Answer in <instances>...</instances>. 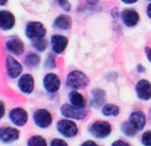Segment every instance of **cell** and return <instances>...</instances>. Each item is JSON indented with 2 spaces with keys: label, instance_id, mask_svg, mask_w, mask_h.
I'll list each match as a JSON object with an SVG mask.
<instances>
[{
  "label": "cell",
  "instance_id": "1",
  "mask_svg": "<svg viewBox=\"0 0 151 146\" xmlns=\"http://www.w3.org/2000/svg\"><path fill=\"white\" fill-rule=\"evenodd\" d=\"M88 83H90L88 77L82 71L79 70L71 71L66 78V86L74 91L86 88Z\"/></svg>",
  "mask_w": 151,
  "mask_h": 146
},
{
  "label": "cell",
  "instance_id": "2",
  "mask_svg": "<svg viewBox=\"0 0 151 146\" xmlns=\"http://www.w3.org/2000/svg\"><path fill=\"white\" fill-rule=\"evenodd\" d=\"M32 122L39 130H46L52 124V115L50 110L38 108L32 114Z\"/></svg>",
  "mask_w": 151,
  "mask_h": 146
},
{
  "label": "cell",
  "instance_id": "3",
  "mask_svg": "<svg viewBox=\"0 0 151 146\" xmlns=\"http://www.w3.org/2000/svg\"><path fill=\"white\" fill-rule=\"evenodd\" d=\"M46 34V28L41 22L38 21H31L28 22L25 27V36L29 40L35 41V40L41 39L45 37Z\"/></svg>",
  "mask_w": 151,
  "mask_h": 146
},
{
  "label": "cell",
  "instance_id": "4",
  "mask_svg": "<svg viewBox=\"0 0 151 146\" xmlns=\"http://www.w3.org/2000/svg\"><path fill=\"white\" fill-rule=\"evenodd\" d=\"M56 129L57 132L64 138L71 139L78 135L77 124L72 119H68V118H63L59 120L56 124Z\"/></svg>",
  "mask_w": 151,
  "mask_h": 146
},
{
  "label": "cell",
  "instance_id": "5",
  "mask_svg": "<svg viewBox=\"0 0 151 146\" xmlns=\"http://www.w3.org/2000/svg\"><path fill=\"white\" fill-rule=\"evenodd\" d=\"M8 120L17 128H23L29 122V114L23 107H14L8 111Z\"/></svg>",
  "mask_w": 151,
  "mask_h": 146
},
{
  "label": "cell",
  "instance_id": "6",
  "mask_svg": "<svg viewBox=\"0 0 151 146\" xmlns=\"http://www.w3.org/2000/svg\"><path fill=\"white\" fill-rule=\"evenodd\" d=\"M22 63L18 61L14 56L7 55L5 57V74L9 79H18L23 74Z\"/></svg>",
  "mask_w": 151,
  "mask_h": 146
},
{
  "label": "cell",
  "instance_id": "7",
  "mask_svg": "<svg viewBox=\"0 0 151 146\" xmlns=\"http://www.w3.org/2000/svg\"><path fill=\"white\" fill-rule=\"evenodd\" d=\"M111 131H112L111 124L108 122H104V120L93 122L88 127V133L97 139L106 138V137H108L111 134Z\"/></svg>",
  "mask_w": 151,
  "mask_h": 146
},
{
  "label": "cell",
  "instance_id": "8",
  "mask_svg": "<svg viewBox=\"0 0 151 146\" xmlns=\"http://www.w3.org/2000/svg\"><path fill=\"white\" fill-rule=\"evenodd\" d=\"M21 137V132L17 127H0V143L9 145L17 142Z\"/></svg>",
  "mask_w": 151,
  "mask_h": 146
},
{
  "label": "cell",
  "instance_id": "9",
  "mask_svg": "<svg viewBox=\"0 0 151 146\" xmlns=\"http://www.w3.org/2000/svg\"><path fill=\"white\" fill-rule=\"evenodd\" d=\"M17 88H18L19 92L25 96L31 95L35 90V79H34L33 75L30 73H23L18 78Z\"/></svg>",
  "mask_w": 151,
  "mask_h": 146
},
{
  "label": "cell",
  "instance_id": "10",
  "mask_svg": "<svg viewBox=\"0 0 151 146\" xmlns=\"http://www.w3.org/2000/svg\"><path fill=\"white\" fill-rule=\"evenodd\" d=\"M60 112L65 118L72 120H82L88 115V112L84 108H77L71 104H63L60 108Z\"/></svg>",
  "mask_w": 151,
  "mask_h": 146
},
{
  "label": "cell",
  "instance_id": "11",
  "mask_svg": "<svg viewBox=\"0 0 151 146\" xmlns=\"http://www.w3.org/2000/svg\"><path fill=\"white\" fill-rule=\"evenodd\" d=\"M5 50L9 55L14 57L22 56L25 52V43L20 37L18 36H10L5 40L4 43Z\"/></svg>",
  "mask_w": 151,
  "mask_h": 146
},
{
  "label": "cell",
  "instance_id": "12",
  "mask_svg": "<svg viewBox=\"0 0 151 146\" xmlns=\"http://www.w3.org/2000/svg\"><path fill=\"white\" fill-rule=\"evenodd\" d=\"M42 88L47 94H56L61 88V79L58 74L48 72L42 78Z\"/></svg>",
  "mask_w": 151,
  "mask_h": 146
},
{
  "label": "cell",
  "instance_id": "13",
  "mask_svg": "<svg viewBox=\"0 0 151 146\" xmlns=\"http://www.w3.org/2000/svg\"><path fill=\"white\" fill-rule=\"evenodd\" d=\"M68 38L64 35L60 34H54L50 36V43L52 50L55 55H61L65 52L68 45Z\"/></svg>",
  "mask_w": 151,
  "mask_h": 146
},
{
  "label": "cell",
  "instance_id": "14",
  "mask_svg": "<svg viewBox=\"0 0 151 146\" xmlns=\"http://www.w3.org/2000/svg\"><path fill=\"white\" fill-rule=\"evenodd\" d=\"M16 17L9 10H0V30L9 31L16 26Z\"/></svg>",
  "mask_w": 151,
  "mask_h": 146
},
{
  "label": "cell",
  "instance_id": "15",
  "mask_svg": "<svg viewBox=\"0 0 151 146\" xmlns=\"http://www.w3.org/2000/svg\"><path fill=\"white\" fill-rule=\"evenodd\" d=\"M106 101V94L101 88H93L91 91L90 106L91 108H101Z\"/></svg>",
  "mask_w": 151,
  "mask_h": 146
},
{
  "label": "cell",
  "instance_id": "16",
  "mask_svg": "<svg viewBox=\"0 0 151 146\" xmlns=\"http://www.w3.org/2000/svg\"><path fill=\"white\" fill-rule=\"evenodd\" d=\"M136 93L139 99L147 101L151 98V83L146 79H141L136 86Z\"/></svg>",
  "mask_w": 151,
  "mask_h": 146
},
{
  "label": "cell",
  "instance_id": "17",
  "mask_svg": "<svg viewBox=\"0 0 151 146\" xmlns=\"http://www.w3.org/2000/svg\"><path fill=\"white\" fill-rule=\"evenodd\" d=\"M129 120L138 131L144 129V127L146 124V116L142 111L132 112L131 115H129Z\"/></svg>",
  "mask_w": 151,
  "mask_h": 146
},
{
  "label": "cell",
  "instance_id": "18",
  "mask_svg": "<svg viewBox=\"0 0 151 146\" xmlns=\"http://www.w3.org/2000/svg\"><path fill=\"white\" fill-rule=\"evenodd\" d=\"M121 18L124 23L125 26L127 27H134L139 22V14L137 12L133 9H125L121 14Z\"/></svg>",
  "mask_w": 151,
  "mask_h": 146
},
{
  "label": "cell",
  "instance_id": "19",
  "mask_svg": "<svg viewBox=\"0 0 151 146\" xmlns=\"http://www.w3.org/2000/svg\"><path fill=\"white\" fill-rule=\"evenodd\" d=\"M23 63H24L25 67L32 70V69H36L39 66L40 63H41V58H40V56L37 53L30 52L24 57Z\"/></svg>",
  "mask_w": 151,
  "mask_h": 146
},
{
  "label": "cell",
  "instance_id": "20",
  "mask_svg": "<svg viewBox=\"0 0 151 146\" xmlns=\"http://www.w3.org/2000/svg\"><path fill=\"white\" fill-rule=\"evenodd\" d=\"M68 100H69V104H71L74 107H77V108H84L86 107V99L77 91L72 90L68 95Z\"/></svg>",
  "mask_w": 151,
  "mask_h": 146
},
{
  "label": "cell",
  "instance_id": "21",
  "mask_svg": "<svg viewBox=\"0 0 151 146\" xmlns=\"http://www.w3.org/2000/svg\"><path fill=\"white\" fill-rule=\"evenodd\" d=\"M71 25H72L71 19H70V17L66 16V14H60V16H58L54 20V23H52L54 28L59 29V30H64V31L71 28Z\"/></svg>",
  "mask_w": 151,
  "mask_h": 146
},
{
  "label": "cell",
  "instance_id": "22",
  "mask_svg": "<svg viewBox=\"0 0 151 146\" xmlns=\"http://www.w3.org/2000/svg\"><path fill=\"white\" fill-rule=\"evenodd\" d=\"M26 146H47V142L41 135H33L28 138Z\"/></svg>",
  "mask_w": 151,
  "mask_h": 146
},
{
  "label": "cell",
  "instance_id": "23",
  "mask_svg": "<svg viewBox=\"0 0 151 146\" xmlns=\"http://www.w3.org/2000/svg\"><path fill=\"white\" fill-rule=\"evenodd\" d=\"M121 132H122L123 135H125L127 137L132 138V137H134L136 134H137L138 130L131 124V122H129V120H127V122H122V124H121Z\"/></svg>",
  "mask_w": 151,
  "mask_h": 146
},
{
  "label": "cell",
  "instance_id": "24",
  "mask_svg": "<svg viewBox=\"0 0 151 146\" xmlns=\"http://www.w3.org/2000/svg\"><path fill=\"white\" fill-rule=\"evenodd\" d=\"M102 113L105 116H117L119 114V107L114 104H106L102 108Z\"/></svg>",
  "mask_w": 151,
  "mask_h": 146
},
{
  "label": "cell",
  "instance_id": "25",
  "mask_svg": "<svg viewBox=\"0 0 151 146\" xmlns=\"http://www.w3.org/2000/svg\"><path fill=\"white\" fill-rule=\"evenodd\" d=\"M32 47L36 50L37 53H43L46 50L48 46V41L45 38H41V39L35 40V41H32Z\"/></svg>",
  "mask_w": 151,
  "mask_h": 146
},
{
  "label": "cell",
  "instance_id": "26",
  "mask_svg": "<svg viewBox=\"0 0 151 146\" xmlns=\"http://www.w3.org/2000/svg\"><path fill=\"white\" fill-rule=\"evenodd\" d=\"M44 66H45V68L48 69L56 68V59H55V56L52 54H50L46 57L45 62H44Z\"/></svg>",
  "mask_w": 151,
  "mask_h": 146
},
{
  "label": "cell",
  "instance_id": "27",
  "mask_svg": "<svg viewBox=\"0 0 151 146\" xmlns=\"http://www.w3.org/2000/svg\"><path fill=\"white\" fill-rule=\"evenodd\" d=\"M141 142L144 146H151V131H146L142 134Z\"/></svg>",
  "mask_w": 151,
  "mask_h": 146
},
{
  "label": "cell",
  "instance_id": "28",
  "mask_svg": "<svg viewBox=\"0 0 151 146\" xmlns=\"http://www.w3.org/2000/svg\"><path fill=\"white\" fill-rule=\"evenodd\" d=\"M48 146H68V143L64 139L61 138H54L50 140Z\"/></svg>",
  "mask_w": 151,
  "mask_h": 146
},
{
  "label": "cell",
  "instance_id": "29",
  "mask_svg": "<svg viewBox=\"0 0 151 146\" xmlns=\"http://www.w3.org/2000/svg\"><path fill=\"white\" fill-rule=\"evenodd\" d=\"M56 2L62 9L66 10V12H69L71 9V4H70V2L68 0H56Z\"/></svg>",
  "mask_w": 151,
  "mask_h": 146
},
{
  "label": "cell",
  "instance_id": "30",
  "mask_svg": "<svg viewBox=\"0 0 151 146\" xmlns=\"http://www.w3.org/2000/svg\"><path fill=\"white\" fill-rule=\"evenodd\" d=\"M6 113V107H5V104H4L3 101L0 100V120L4 117Z\"/></svg>",
  "mask_w": 151,
  "mask_h": 146
},
{
  "label": "cell",
  "instance_id": "31",
  "mask_svg": "<svg viewBox=\"0 0 151 146\" xmlns=\"http://www.w3.org/2000/svg\"><path fill=\"white\" fill-rule=\"evenodd\" d=\"M111 146H131V145H129V143L122 141V140H116V141H114V142L112 143Z\"/></svg>",
  "mask_w": 151,
  "mask_h": 146
},
{
  "label": "cell",
  "instance_id": "32",
  "mask_svg": "<svg viewBox=\"0 0 151 146\" xmlns=\"http://www.w3.org/2000/svg\"><path fill=\"white\" fill-rule=\"evenodd\" d=\"M80 146H98L97 143L95 141H91V140H88V141H84Z\"/></svg>",
  "mask_w": 151,
  "mask_h": 146
},
{
  "label": "cell",
  "instance_id": "33",
  "mask_svg": "<svg viewBox=\"0 0 151 146\" xmlns=\"http://www.w3.org/2000/svg\"><path fill=\"white\" fill-rule=\"evenodd\" d=\"M146 56H147V59L149 62H151V48L146 47Z\"/></svg>",
  "mask_w": 151,
  "mask_h": 146
},
{
  "label": "cell",
  "instance_id": "34",
  "mask_svg": "<svg viewBox=\"0 0 151 146\" xmlns=\"http://www.w3.org/2000/svg\"><path fill=\"white\" fill-rule=\"evenodd\" d=\"M122 2H124V3H127V4H131V3H135V2H137L138 0H121Z\"/></svg>",
  "mask_w": 151,
  "mask_h": 146
},
{
  "label": "cell",
  "instance_id": "35",
  "mask_svg": "<svg viewBox=\"0 0 151 146\" xmlns=\"http://www.w3.org/2000/svg\"><path fill=\"white\" fill-rule=\"evenodd\" d=\"M147 14H148V17L151 19V3L147 6Z\"/></svg>",
  "mask_w": 151,
  "mask_h": 146
},
{
  "label": "cell",
  "instance_id": "36",
  "mask_svg": "<svg viewBox=\"0 0 151 146\" xmlns=\"http://www.w3.org/2000/svg\"><path fill=\"white\" fill-rule=\"evenodd\" d=\"M8 2V0H0V6H4L6 5Z\"/></svg>",
  "mask_w": 151,
  "mask_h": 146
},
{
  "label": "cell",
  "instance_id": "37",
  "mask_svg": "<svg viewBox=\"0 0 151 146\" xmlns=\"http://www.w3.org/2000/svg\"><path fill=\"white\" fill-rule=\"evenodd\" d=\"M138 70H139V72H144V68H143V66H141V65H139V66H138Z\"/></svg>",
  "mask_w": 151,
  "mask_h": 146
},
{
  "label": "cell",
  "instance_id": "38",
  "mask_svg": "<svg viewBox=\"0 0 151 146\" xmlns=\"http://www.w3.org/2000/svg\"><path fill=\"white\" fill-rule=\"evenodd\" d=\"M150 1H151V0H150Z\"/></svg>",
  "mask_w": 151,
  "mask_h": 146
}]
</instances>
